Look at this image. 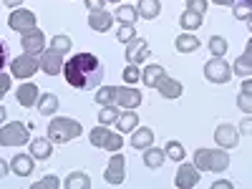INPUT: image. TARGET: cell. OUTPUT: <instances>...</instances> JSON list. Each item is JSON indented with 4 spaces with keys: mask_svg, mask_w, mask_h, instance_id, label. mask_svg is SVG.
Wrapping results in <instances>:
<instances>
[{
    "mask_svg": "<svg viewBox=\"0 0 252 189\" xmlns=\"http://www.w3.org/2000/svg\"><path fill=\"white\" fill-rule=\"evenodd\" d=\"M61 71L73 89H96L103 81V73H106L94 53H76L73 58L63 63Z\"/></svg>",
    "mask_w": 252,
    "mask_h": 189,
    "instance_id": "cell-1",
    "label": "cell"
},
{
    "mask_svg": "<svg viewBox=\"0 0 252 189\" xmlns=\"http://www.w3.org/2000/svg\"><path fill=\"white\" fill-rule=\"evenodd\" d=\"M96 103H101V106H119V109H136L141 103V91L106 86L96 91Z\"/></svg>",
    "mask_w": 252,
    "mask_h": 189,
    "instance_id": "cell-2",
    "label": "cell"
},
{
    "mask_svg": "<svg viewBox=\"0 0 252 189\" xmlns=\"http://www.w3.org/2000/svg\"><path fill=\"white\" fill-rule=\"evenodd\" d=\"M81 134H83V126L76 119H68V116H56L48 124V141L51 144H66V141L78 139Z\"/></svg>",
    "mask_w": 252,
    "mask_h": 189,
    "instance_id": "cell-3",
    "label": "cell"
},
{
    "mask_svg": "<svg viewBox=\"0 0 252 189\" xmlns=\"http://www.w3.org/2000/svg\"><path fill=\"white\" fill-rule=\"evenodd\" d=\"M194 166L202 172H224L229 166V154L224 149H197L194 152Z\"/></svg>",
    "mask_w": 252,
    "mask_h": 189,
    "instance_id": "cell-4",
    "label": "cell"
},
{
    "mask_svg": "<svg viewBox=\"0 0 252 189\" xmlns=\"http://www.w3.org/2000/svg\"><path fill=\"white\" fill-rule=\"evenodd\" d=\"M89 141L96 146V149H106V152H119L121 146H124V136L116 134V131H111V129H106L103 124L96 126V129H91Z\"/></svg>",
    "mask_w": 252,
    "mask_h": 189,
    "instance_id": "cell-5",
    "label": "cell"
},
{
    "mask_svg": "<svg viewBox=\"0 0 252 189\" xmlns=\"http://www.w3.org/2000/svg\"><path fill=\"white\" fill-rule=\"evenodd\" d=\"M28 141H31V131L23 121L3 124V129H0V144L3 146H23Z\"/></svg>",
    "mask_w": 252,
    "mask_h": 189,
    "instance_id": "cell-6",
    "label": "cell"
},
{
    "mask_svg": "<svg viewBox=\"0 0 252 189\" xmlns=\"http://www.w3.org/2000/svg\"><path fill=\"white\" fill-rule=\"evenodd\" d=\"M204 76L212 83H227L232 78V66L224 61V56H212L204 63Z\"/></svg>",
    "mask_w": 252,
    "mask_h": 189,
    "instance_id": "cell-7",
    "label": "cell"
},
{
    "mask_svg": "<svg viewBox=\"0 0 252 189\" xmlns=\"http://www.w3.org/2000/svg\"><path fill=\"white\" fill-rule=\"evenodd\" d=\"M8 26L18 33H28L35 28V13L26 8H13V13L8 15Z\"/></svg>",
    "mask_w": 252,
    "mask_h": 189,
    "instance_id": "cell-8",
    "label": "cell"
},
{
    "mask_svg": "<svg viewBox=\"0 0 252 189\" xmlns=\"http://www.w3.org/2000/svg\"><path fill=\"white\" fill-rule=\"evenodd\" d=\"M63 68V53L53 48H43V53L38 56V71H43L48 76H58Z\"/></svg>",
    "mask_w": 252,
    "mask_h": 189,
    "instance_id": "cell-9",
    "label": "cell"
},
{
    "mask_svg": "<svg viewBox=\"0 0 252 189\" xmlns=\"http://www.w3.org/2000/svg\"><path fill=\"white\" fill-rule=\"evenodd\" d=\"M10 71H13L15 78H31L38 71V56H31V53L15 56L13 63H10Z\"/></svg>",
    "mask_w": 252,
    "mask_h": 189,
    "instance_id": "cell-10",
    "label": "cell"
},
{
    "mask_svg": "<svg viewBox=\"0 0 252 189\" xmlns=\"http://www.w3.org/2000/svg\"><path fill=\"white\" fill-rule=\"evenodd\" d=\"M103 179H106L109 184H121L126 179V159H124V154H119V152L111 154L109 166H106V172H103Z\"/></svg>",
    "mask_w": 252,
    "mask_h": 189,
    "instance_id": "cell-11",
    "label": "cell"
},
{
    "mask_svg": "<svg viewBox=\"0 0 252 189\" xmlns=\"http://www.w3.org/2000/svg\"><path fill=\"white\" fill-rule=\"evenodd\" d=\"M20 48H23L26 53H31V56H40V53H43V48H46V35H43V31L33 28V31L23 33V38H20Z\"/></svg>",
    "mask_w": 252,
    "mask_h": 189,
    "instance_id": "cell-12",
    "label": "cell"
},
{
    "mask_svg": "<svg viewBox=\"0 0 252 189\" xmlns=\"http://www.w3.org/2000/svg\"><path fill=\"white\" fill-rule=\"evenodd\" d=\"M215 139H217L220 149H235L237 141H240V131H237V126H232V124H220L215 129Z\"/></svg>",
    "mask_w": 252,
    "mask_h": 189,
    "instance_id": "cell-13",
    "label": "cell"
},
{
    "mask_svg": "<svg viewBox=\"0 0 252 189\" xmlns=\"http://www.w3.org/2000/svg\"><path fill=\"white\" fill-rule=\"evenodd\" d=\"M146 58H149V43H146L144 38H136L134 35L129 43H126V61L139 66V63H144Z\"/></svg>",
    "mask_w": 252,
    "mask_h": 189,
    "instance_id": "cell-14",
    "label": "cell"
},
{
    "mask_svg": "<svg viewBox=\"0 0 252 189\" xmlns=\"http://www.w3.org/2000/svg\"><path fill=\"white\" fill-rule=\"evenodd\" d=\"M174 182H177L179 189H192V187L199 184V169L194 164H182L177 169V179Z\"/></svg>",
    "mask_w": 252,
    "mask_h": 189,
    "instance_id": "cell-15",
    "label": "cell"
},
{
    "mask_svg": "<svg viewBox=\"0 0 252 189\" xmlns=\"http://www.w3.org/2000/svg\"><path fill=\"white\" fill-rule=\"evenodd\" d=\"M154 89L159 91V96H164V98H179L182 96V91H184V86L177 81V78H169V76H161L157 83H154Z\"/></svg>",
    "mask_w": 252,
    "mask_h": 189,
    "instance_id": "cell-16",
    "label": "cell"
},
{
    "mask_svg": "<svg viewBox=\"0 0 252 189\" xmlns=\"http://www.w3.org/2000/svg\"><path fill=\"white\" fill-rule=\"evenodd\" d=\"M111 26H114V13H109V10H94L89 15V28L96 33H106V31H111Z\"/></svg>",
    "mask_w": 252,
    "mask_h": 189,
    "instance_id": "cell-17",
    "label": "cell"
},
{
    "mask_svg": "<svg viewBox=\"0 0 252 189\" xmlns=\"http://www.w3.org/2000/svg\"><path fill=\"white\" fill-rule=\"evenodd\" d=\"M38 86L35 83H23V86H18L15 89V98H18V103L23 109H31V106H35V101H38Z\"/></svg>",
    "mask_w": 252,
    "mask_h": 189,
    "instance_id": "cell-18",
    "label": "cell"
},
{
    "mask_svg": "<svg viewBox=\"0 0 252 189\" xmlns=\"http://www.w3.org/2000/svg\"><path fill=\"white\" fill-rule=\"evenodd\" d=\"M136 126H139V116H136L134 109H126L124 114H119V119H116V129H119V134H131Z\"/></svg>",
    "mask_w": 252,
    "mask_h": 189,
    "instance_id": "cell-19",
    "label": "cell"
},
{
    "mask_svg": "<svg viewBox=\"0 0 252 189\" xmlns=\"http://www.w3.org/2000/svg\"><path fill=\"white\" fill-rule=\"evenodd\" d=\"M154 144V131L149 126H141V129H134L131 131V146L134 149H146V146Z\"/></svg>",
    "mask_w": 252,
    "mask_h": 189,
    "instance_id": "cell-20",
    "label": "cell"
},
{
    "mask_svg": "<svg viewBox=\"0 0 252 189\" xmlns=\"http://www.w3.org/2000/svg\"><path fill=\"white\" fill-rule=\"evenodd\" d=\"M161 13V3L159 0H139L136 3V15L144 20H154Z\"/></svg>",
    "mask_w": 252,
    "mask_h": 189,
    "instance_id": "cell-21",
    "label": "cell"
},
{
    "mask_svg": "<svg viewBox=\"0 0 252 189\" xmlns=\"http://www.w3.org/2000/svg\"><path fill=\"white\" fill-rule=\"evenodd\" d=\"M10 169L18 174V177H28L33 172V157L31 154H15L13 161H10Z\"/></svg>",
    "mask_w": 252,
    "mask_h": 189,
    "instance_id": "cell-22",
    "label": "cell"
},
{
    "mask_svg": "<svg viewBox=\"0 0 252 189\" xmlns=\"http://www.w3.org/2000/svg\"><path fill=\"white\" fill-rule=\"evenodd\" d=\"M174 48H177L179 53H192V51H199V38H197V35H192V33L187 31V33L177 35Z\"/></svg>",
    "mask_w": 252,
    "mask_h": 189,
    "instance_id": "cell-23",
    "label": "cell"
},
{
    "mask_svg": "<svg viewBox=\"0 0 252 189\" xmlns=\"http://www.w3.org/2000/svg\"><path fill=\"white\" fill-rule=\"evenodd\" d=\"M51 154H53V144H51L48 139H33V141H31V157H33V159L43 161V159H48Z\"/></svg>",
    "mask_w": 252,
    "mask_h": 189,
    "instance_id": "cell-24",
    "label": "cell"
},
{
    "mask_svg": "<svg viewBox=\"0 0 252 189\" xmlns=\"http://www.w3.org/2000/svg\"><path fill=\"white\" fill-rule=\"evenodd\" d=\"M38 111L43 116H53L58 111V96L56 94H43L38 96Z\"/></svg>",
    "mask_w": 252,
    "mask_h": 189,
    "instance_id": "cell-25",
    "label": "cell"
},
{
    "mask_svg": "<svg viewBox=\"0 0 252 189\" xmlns=\"http://www.w3.org/2000/svg\"><path fill=\"white\" fill-rule=\"evenodd\" d=\"M164 159H166L164 149H154V146H146L144 149V164L149 166V169H159L164 164Z\"/></svg>",
    "mask_w": 252,
    "mask_h": 189,
    "instance_id": "cell-26",
    "label": "cell"
},
{
    "mask_svg": "<svg viewBox=\"0 0 252 189\" xmlns=\"http://www.w3.org/2000/svg\"><path fill=\"white\" fill-rule=\"evenodd\" d=\"M202 13H197V10H184L182 13V18H179V26L184 28V31H194V28H202Z\"/></svg>",
    "mask_w": 252,
    "mask_h": 189,
    "instance_id": "cell-27",
    "label": "cell"
},
{
    "mask_svg": "<svg viewBox=\"0 0 252 189\" xmlns=\"http://www.w3.org/2000/svg\"><path fill=\"white\" fill-rule=\"evenodd\" d=\"M164 73H166V71H164V66H159V63H149V66L144 68V73H141V81H144L149 89H154V83H157Z\"/></svg>",
    "mask_w": 252,
    "mask_h": 189,
    "instance_id": "cell-28",
    "label": "cell"
},
{
    "mask_svg": "<svg viewBox=\"0 0 252 189\" xmlns=\"http://www.w3.org/2000/svg\"><path fill=\"white\" fill-rule=\"evenodd\" d=\"M63 187L66 189H89L91 179H89V174H83V172H73V174H68L66 179H63Z\"/></svg>",
    "mask_w": 252,
    "mask_h": 189,
    "instance_id": "cell-29",
    "label": "cell"
},
{
    "mask_svg": "<svg viewBox=\"0 0 252 189\" xmlns=\"http://www.w3.org/2000/svg\"><path fill=\"white\" fill-rule=\"evenodd\" d=\"M252 46L247 43V48L242 51V56L235 61V66H232V73L237 71V76H245V78H250V73H252V68H250V56H252V51H250Z\"/></svg>",
    "mask_w": 252,
    "mask_h": 189,
    "instance_id": "cell-30",
    "label": "cell"
},
{
    "mask_svg": "<svg viewBox=\"0 0 252 189\" xmlns=\"http://www.w3.org/2000/svg\"><path fill=\"white\" fill-rule=\"evenodd\" d=\"M116 20L119 23H136V5L124 3L116 8Z\"/></svg>",
    "mask_w": 252,
    "mask_h": 189,
    "instance_id": "cell-31",
    "label": "cell"
},
{
    "mask_svg": "<svg viewBox=\"0 0 252 189\" xmlns=\"http://www.w3.org/2000/svg\"><path fill=\"white\" fill-rule=\"evenodd\" d=\"M250 96H252V83H250V78L242 83V91H240V96H237V106L245 111V114H250V109H252V101H250Z\"/></svg>",
    "mask_w": 252,
    "mask_h": 189,
    "instance_id": "cell-32",
    "label": "cell"
},
{
    "mask_svg": "<svg viewBox=\"0 0 252 189\" xmlns=\"http://www.w3.org/2000/svg\"><path fill=\"white\" fill-rule=\"evenodd\" d=\"M164 154L169 157V159H174V161H184V157H187L184 146H182L179 141H166V146H164Z\"/></svg>",
    "mask_w": 252,
    "mask_h": 189,
    "instance_id": "cell-33",
    "label": "cell"
},
{
    "mask_svg": "<svg viewBox=\"0 0 252 189\" xmlns=\"http://www.w3.org/2000/svg\"><path fill=\"white\" fill-rule=\"evenodd\" d=\"M51 48L58 51V53H68V51L73 48V43H71V38H68V35H53Z\"/></svg>",
    "mask_w": 252,
    "mask_h": 189,
    "instance_id": "cell-34",
    "label": "cell"
},
{
    "mask_svg": "<svg viewBox=\"0 0 252 189\" xmlns=\"http://www.w3.org/2000/svg\"><path fill=\"white\" fill-rule=\"evenodd\" d=\"M119 109L116 106H103L101 111H98V124H103V126H106V124H114L116 119H119Z\"/></svg>",
    "mask_w": 252,
    "mask_h": 189,
    "instance_id": "cell-35",
    "label": "cell"
},
{
    "mask_svg": "<svg viewBox=\"0 0 252 189\" xmlns=\"http://www.w3.org/2000/svg\"><path fill=\"white\" fill-rule=\"evenodd\" d=\"M136 35V28H134V23H121V28L116 31V40L119 43H129V40Z\"/></svg>",
    "mask_w": 252,
    "mask_h": 189,
    "instance_id": "cell-36",
    "label": "cell"
},
{
    "mask_svg": "<svg viewBox=\"0 0 252 189\" xmlns=\"http://www.w3.org/2000/svg\"><path fill=\"white\" fill-rule=\"evenodd\" d=\"M207 46H209V51H212V56H224L227 53V40L222 35H212Z\"/></svg>",
    "mask_w": 252,
    "mask_h": 189,
    "instance_id": "cell-37",
    "label": "cell"
},
{
    "mask_svg": "<svg viewBox=\"0 0 252 189\" xmlns=\"http://www.w3.org/2000/svg\"><path fill=\"white\" fill-rule=\"evenodd\" d=\"M232 13H235L237 20H250V15H252V3H242V0H237L235 8H232Z\"/></svg>",
    "mask_w": 252,
    "mask_h": 189,
    "instance_id": "cell-38",
    "label": "cell"
},
{
    "mask_svg": "<svg viewBox=\"0 0 252 189\" xmlns=\"http://www.w3.org/2000/svg\"><path fill=\"white\" fill-rule=\"evenodd\" d=\"M58 187H61V179L53 177V174H48V177H43L40 182L33 184V189H58Z\"/></svg>",
    "mask_w": 252,
    "mask_h": 189,
    "instance_id": "cell-39",
    "label": "cell"
},
{
    "mask_svg": "<svg viewBox=\"0 0 252 189\" xmlns=\"http://www.w3.org/2000/svg\"><path fill=\"white\" fill-rule=\"evenodd\" d=\"M139 78H141L139 66H136V63H129V66L124 68V81H126V83H136Z\"/></svg>",
    "mask_w": 252,
    "mask_h": 189,
    "instance_id": "cell-40",
    "label": "cell"
},
{
    "mask_svg": "<svg viewBox=\"0 0 252 189\" xmlns=\"http://www.w3.org/2000/svg\"><path fill=\"white\" fill-rule=\"evenodd\" d=\"M187 8H189V10H197V13L204 15V10H207V0H187Z\"/></svg>",
    "mask_w": 252,
    "mask_h": 189,
    "instance_id": "cell-41",
    "label": "cell"
},
{
    "mask_svg": "<svg viewBox=\"0 0 252 189\" xmlns=\"http://www.w3.org/2000/svg\"><path fill=\"white\" fill-rule=\"evenodd\" d=\"M8 89H10V76L0 71V98H3V96L8 94Z\"/></svg>",
    "mask_w": 252,
    "mask_h": 189,
    "instance_id": "cell-42",
    "label": "cell"
},
{
    "mask_svg": "<svg viewBox=\"0 0 252 189\" xmlns=\"http://www.w3.org/2000/svg\"><path fill=\"white\" fill-rule=\"evenodd\" d=\"M5 63H8V46L0 40V71L5 68Z\"/></svg>",
    "mask_w": 252,
    "mask_h": 189,
    "instance_id": "cell-43",
    "label": "cell"
},
{
    "mask_svg": "<svg viewBox=\"0 0 252 189\" xmlns=\"http://www.w3.org/2000/svg\"><path fill=\"white\" fill-rule=\"evenodd\" d=\"M103 5H106V0H86V8L94 13V10H103Z\"/></svg>",
    "mask_w": 252,
    "mask_h": 189,
    "instance_id": "cell-44",
    "label": "cell"
},
{
    "mask_svg": "<svg viewBox=\"0 0 252 189\" xmlns=\"http://www.w3.org/2000/svg\"><path fill=\"white\" fill-rule=\"evenodd\" d=\"M232 187H235V184H232V182H227V179H220V182L212 184V189H232Z\"/></svg>",
    "mask_w": 252,
    "mask_h": 189,
    "instance_id": "cell-45",
    "label": "cell"
},
{
    "mask_svg": "<svg viewBox=\"0 0 252 189\" xmlns=\"http://www.w3.org/2000/svg\"><path fill=\"white\" fill-rule=\"evenodd\" d=\"M3 3H5V8H20L23 0H3Z\"/></svg>",
    "mask_w": 252,
    "mask_h": 189,
    "instance_id": "cell-46",
    "label": "cell"
},
{
    "mask_svg": "<svg viewBox=\"0 0 252 189\" xmlns=\"http://www.w3.org/2000/svg\"><path fill=\"white\" fill-rule=\"evenodd\" d=\"M10 169H8V164H5V159H0V179H3L5 174H8Z\"/></svg>",
    "mask_w": 252,
    "mask_h": 189,
    "instance_id": "cell-47",
    "label": "cell"
},
{
    "mask_svg": "<svg viewBox=\"0 0 252 189\" xmlns=\"http://www.w3.org/2000/svg\"><path fill=\"white\" fill-rule=\"evenodd\" d=\"M212 3H217V5H232L235 0H212Z\"/></svg>",
    "mask_w": 252,
    "mask_h": 189,
    "instance_id": "cell-48",
    "label": "cell"
},
{
    "mask_svg": "<svg viewBox=\"0 0 252 189\" xmlns=\"http://www.w3.org/2000/svg\"><path fill=\"white\" fill-rule=\"evenodd\" d=\"M242 134H250V119H245V124H242Z\"/></svg>",
    "mask_w": 252,
    "mask_h": 189,
    "instance_id": "cell-49",
    "label": "cell"
},
{
    "mask_svg": "<svg viewBox=\"0 0 252 189\" xmlns=\"http://www.w3.org/2000/svg\"><path fill=\"white\" fill-rule=\"evenodd\" d=\"M3 121H5V109L0 106V124H3Z\"/></svg>",
    "mask_w": 252,
    "mask_h": 189,
    "instance_id": "cell-50",
    "label": "cell"
},
{
    "mask_svg": "<svg viewBox=\"0 0 252 189\" xmlns=\"http://www.w3.org/2000/svg\"><path fill=\"white\" fill-rule=\"evenodd\" d=\"M111 3H126V0H111Z\"/></svg>",
    "mask_w": 252,
    "mask_h": 189,
    "instance_id": "cell-51",
    "label": "cell"
},
{
    "mask_svg": "<svg viewBox=\"0 0 252 189\" xmlns=\"http://www.w3.org/2000/svg\"><path fill=\"white\" fill-rule=\"evenodd\" d=\"M242 3H252V0H242Z\"/></svg>",
    "mask_w": 252,
    "mask_h": 189,
    "instance_id": "cell-52",
    "label": "cell"
}]
</instances>
